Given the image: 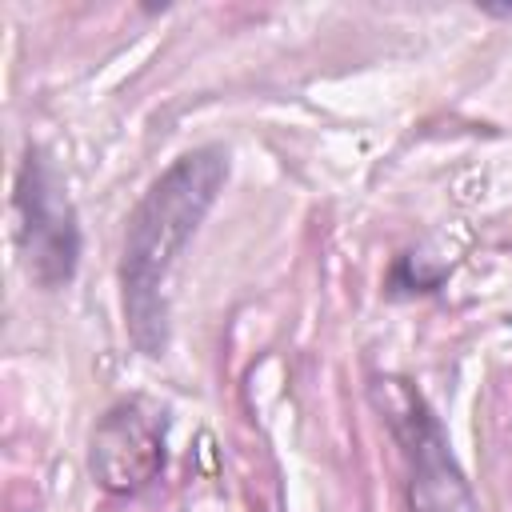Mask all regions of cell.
<instances>
[{"mask_svg": "<svg viewBox=\"0 0 512 512\" xmlns=\"http://www.w3.org/2000/svg\"><path fill=\"white\" fill-rule=\"evenodd\" d=\"M228 180V152L216 144L172 160L140 196L124 228L120 292L124 324L144 356L168 348V276Z\"/></svg>", "mask_w": 512, "mask_h": 512, "instance_id": "cell-1", "label": "cell"}, {"mask_svg": "<svg viewBox=\"0 0 512 512\" xmlns=\"http://www.w3.org/2000/svg\"><path fill=\"white\" fill-rule=\"evenodd\" d=\"M372 400L380 404L408 464V512H476V496L428 400L408 380H376Z\"/></svg>", "mask_w": 512, "mask_h": 512, "instance_id": "cell-2", "label": "cell"}, {"mask_svg": "<svg viewBox=\"0 0 512 512\" xmlns=\"http://www.w3.org/2000/svg\"><path fill=\"white\" fill-rule=\"evenodd\" d=\"M16 244L40 288H64L80 264V220L68 184L40 144H28L16 168Z\"/></svg>", "mask_w": 512, "mask_h": 512, "instance_id": "cell-3", "label": "cell"}, {"mask_svg": "<svg viewBox=\"0 0 512 512\" xmlns=\"http://www.w3.org/2000/svg\"><path fill=\"white\" fill-rule=\"evenodd\" d=\"M168 412L148 400L116 404L92 432L88 468L108 492H136L164 468Z\"/></svg>", "mask_w": 512, "mask_h": 512, "instance_id": "cell-4", "label": "cell"}]
</instances>
